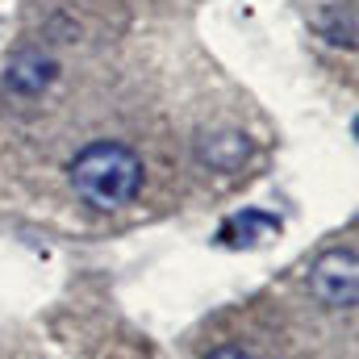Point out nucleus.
Masks as SVG:
<instances>
[{
	"mask_svg": "<svg viewBox=\"0 0 359 359\" xmlns=\"http://www.w3.org/2000/svg\"><path fill=\"white\" fill-rule=\"evenodd\" d=\"M209 359H251V355H247V351H238V347H217Z\"/></svg>",
	"mask_w": 359,
	"mask_h": 359,
	"instance_id": "obj_6",
	"label": "nucleus"
},
{
	"mask_svg": "<svg viewBox=\"0 0 359 359\" xmlns=\"http://www.w3.org/2000/svg\"><path fill=\"white\" fill-rule=\"evenodd\" d=\"M271 234H280V217H271L264 209H243L222 226V243L226 247H255Z\"/></svg>",
	"mask_w": 359,
	"mask_h": 359,
	"instance_id": "obj_5",
	"label": "nucleus"
},
{
	"mask_svg": "<svg viewBox=\"0 0 359 359\" xmlns=\"http://www.w3.org/2000/svg\"><path fill=\"white\" fill-rule=\"evenodd\" d=\"M309 292L326 305V309H351L359 297V264L355 251H326L313 271H309Z\"/></svg>",
	"mask_w": 359,
	"mask_h": 359,
	"instance_id": "obj_2",
	"label": "nucleus"
},
{
	"mask_svg": "<svg viewBox=\"0 0 359 359\" xmlns=\"http://www.w3.org/2000/svg\"><path fill=\"white\" fill-rule=\"evenodd\" d=\"M67 176H72V188H76V196L84 205H92V209H126L142 188V159L126 142L100 138V142H88L72 159Z\"/></svg>",
	"mask_w": 359,
	"mask_h": 359,
	"instance_id": "obj_1",
	"label": "nucleus"
},
{
	"mask_svg": "<svg viewBox=\"0 0 359 359\" xmlns=\"http://www.w3.org/2000/svg\"><path fill=\"white\" fill-rule=\"evenodd\" d=\"M59 80V63L46 55V50H17L8 63H4V88L13 92V96H25V100H34V96H42V92L50 88Z\"/></svg>",
	"mask_w": 359,
	"mask_h": 359,
	"instance_id": "obj_3",
	"label": "nucleus"
},
{
	"mask_svg": "<svg viewBox=\"0 0 359 359\" xmlns=\"http://www.w3.org/2000/svg\"><path fill=\"white\" fill-rule=\"evenodd\" d=\"M196 155H201V163L213 168V172H238L243 159L251 155V142H247V134L226 130V134H209V138L196 147Z\"/></svg>",
	"mask_w": 359,
	"mask_h": 359,
	"instance_id": "obj_4",
	"label": "nucleus"
}]
</instances>
